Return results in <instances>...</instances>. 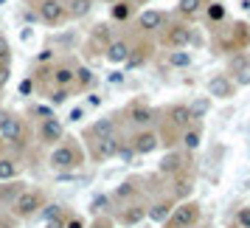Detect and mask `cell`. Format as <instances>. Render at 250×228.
Instances as JSON below:
<instances>
[{"mask_svg": "<svg viewBox=\"0 0 250 228\" xmlns=\"http://www.w3.org/2000/svg\"><path fill=\"white\" fill-rule=\"evenodd\" d=\"M197 228H203V226H197Z\"/></svg>", "mask_w": 250, "mask_h": 228, "instance_id": "56", "label": "cell"}, {"mask_svg": "<svg viewBox=\"0 0 250 228\" xmlns=\"http://www.w3.org/2000/svg\"><path fill=\"white\" fill-rule=\"evenodd\" d=\"M115 158H121L124 163H132L135 152H132V147H129V141H121V144H118V152H115Z\"/></svg>", "mask_w": 250, "mask_h": 228, "instance_id": "38", "label": "cell"}, {"mask_svg": "<svg viewBox=\"0 0 250 228\" xmlns=\"http://www.w3.org/2000/svg\"><path fill=\"white\" fill-rule=\"evenodd\" d=\"M82 163H84V149L73 138L57 144V147L51 149V155H48V166L57 172H73V169H79Z\"/></svg>", "mask_w": 250, "mask_h": 228, "instance_id": "3", "label": "cell"}, {"mask_svg": "<svg viewBox=\"0 0 250 228\" xmlns=\"http://www.w3.org/2000/svg\"><path fill=\"white\" fill-rule=\"evenodd\" d=\"M20 178V158L17 155H0V183Z\"/></svg>", "mask_w": 250, "mask_h": 228, "instance_id": "28", "label": "cell"}, {"mask_svg": "<svg viewBox=\"0 0 250 228\" xmlns=\"http://www.w3.org/2000/svg\"><path fill=\"white\" fill-rule=\"evenodd\" d=\"M51 57H54V54H51V51H45V54H40V57H37V59H40V62H48V59H51Z\"/></svg>", "mask_w": 250, "mask_h": 228, "instance_id": "51", "label": "cell"}, {"mask_svg": "<svg viewBox=\"0 0 250 228\" xmlns=\"http://www.w3.org/2000/svg\"><path fill=\"white\" fill-rule=\"evenodd\" d=\"M132 14H135V3L132 0H118V3L110 6V20L113 23H126Z\"/></svg>", "mask_w": 250, "mask_h": 228, "instance_id": "29", "label": "cell"}, {"mask_svg": "<svg viewBox=\"0 0 250 228\" xmlns=\"http://www.w3.org/2000/svg\"><path fill=\"white\" fill-rule=\"evenodd\" d=\"M214 40H216V48L222 54H239V51H248L250 46V25L236 20V23H219L214 31Z\"/></svg>", "mask_w": 250, "mask_h": 228, "instance_id": "2", "label": "cell"}, {"mask_svg": "<svg viewBox=\"0 0 250 228\" xmlns=\"http://www.w3.org/2000/svg\"><path fill=\"white\" fill-rule=\"evenodd\" d=\"M65 220H68V214L54 217V220H45V228H65Z\"/></svg>", "mask_w": 250, "mask_h": 228, "instance_id": "46", "label": "cell"}, {"mask_svg": "<svg viewBox=\"0 0 250 228\" xmlns=\"http://www.w3.org/2000/svg\"><path fill=\"white\" fill-rule=\"evenodd\" d=\"M45 203L48 200H45V192L42 189L25 186V192L12 203V217H17V220H31L34 214H40L45 208Z\"/></svg>", "mask_w": 250, "mask_h": 228, "instance_id": "4", "label": "cell"}, {"mask_svg": "<svg viewBox=\"0 0 250 228\" xmlns=\"http://www.w3.org/2000/svg\"><path fill=\"white\" fill-rule=\"evenodd\" d=\"M205 17H208V23H211V25L225 23V17H228L225 3H222V0H211V3L205 6Z\"/></svg>", "mask_w": 250, "mask_h": 228, "instance_id": "31", "label": "cell"}, {"mask_svg": "<svg viewBox=\"0 0 250 228\" xmlns=\"http://www.w3.org/2000/svg\"><path fill=\"white\" fill-rule=\"evenodd\" d=\"M203 220V205L197 200H183L174 205L171 217L163 223V228H197Z\"/></svg>", "mask_w": 250, "mask_h": 228, "instance_id": "5", "label": "cell"}, {"mask_svg": "<svg viewBox=\"0 0 250 228\" xmlns=\"http://www.w3.org/2000/svg\"><path fill=\"white\" fill-rule=\"evenodd\" d=\"M0 62H6V65L12 62V46H9V40L3 34H0Z\"/></svg>", "mask_w": 250, "mask_h": 228, "instance_id": "39", "label": "cell"}, {"mask_svg": "<svg viewBox=\"0 0 250 228\" xmlns=\"http://www.w3.org/2000/svg\"><path fill=\"white\" fill-rule=\"evenodd\" d=\"M31 115H42V118H51V110H48V107H42V104H40V107H31Z\"/></svg>", "mask_w": 250, "mask_h": 228, "instance_id": "49", "label": "cell"}, {"mask_svg": "<svg viewBox=\"0 0 250 228\" xmlns=\"http://www.w3.org/2000/svg\"><path fill=\"white\" fill-rule=\"evenodd\" d=\"M166 62H169V68H188L191 65V54L188 51H169Z\"/></svg>", "mask_w": 250, "mask_h": 228, "instance_id": "34", "label": "cell"}, {"mask_svg": "<svg viewBox=\"0 0 250 228\" xmlns=\"http://www.w3.org/2000/svg\"><path fill=\"white\" fill-rule=\"evenodd\" d=\"M65 12L70 20H84L93 12V0H65Z\"/></svg>", "mask_w": 250, "mask_h": 228, "instance_id": "30", "label": "cell"}, {"mask_svg": "<svg viewBox=\"0 0 250 228\" xmlns=\"http://www.w3.org/2000/svg\"><path fill=\"white\" fill-rule=\"evenodd\" d=\"M166 23H169V14L160 12V9H144L138 14V28H141V34H146V37L163 31Z\"/></svg>", "mask_w": 250, "mask_h": 228, "instance_id": "14", "label": "cell"}, {"mask_svg": "<svg viewBox=\"0 0 250 228\" xmlns=\"http://www.w3.org/2000/svg\"><path fill=\"white\" fill-rule=\"evenodd\" d=\"M160 115H163V124L171 127L174 133H183V130H188L191 124H197V121H194V115H191V107H188V104H183V102L169 104Z\"/></svg>", "mask_w": 250, "mask_h": 228, "instance_id": "8", "label": "cell"}, {"mask_svg": "<svg viewBox=\"0 0 250 228\" xmlns=\"http://www.w3.org/2000/svg\"><path fill=\"white\" fill-rule=\"evenodd\" d=\"M0 228H17V217H12V211H0Z\"/></svg>", "mask_w": 250, "mask_h": 228, "instance_id": "42", "label": "cell"}, {"mask_svg": "<svg viewBox=\"0 0 250 228\" xmlns=\"http://www.w3.org/2000/svg\"><path fill=\"white\" fill-rule=\"evenodd\" d=\"M82 118H84V107H73L68 115V121H82Z\"/></svg>", "mask_w": 250, "mask_h": 228, "instance_id": "48", "label": "cell"}, {"mask_svg": "<svg viewBox=\"0 0 250 228\" xmlns=\"http://www.w3.org/2000/svg\"><path fill=\"white\" fill-rule=\"evenodd\" d=\"M113 136H118V115L96 118V121L87 124V130H84V141H93V138H113Z\"/></svg>", "mask_w": 250, "mask_h": 228, "instance_id": "15", "label": "cell"}, {"mask_svg": "<svg viewBox=\"0 0 250 228\" xmlns=\"http://www.w3.org/2000/svg\"><path fill=\"white\" fill-rule=\"evenodd\" d=\"M155 54V43H149V40H138L132 43V51H129V59L124 62L126 70H135V68H144L149 59Z\"/></svg>", "mask_w": 250, "mask_h": 228, "instance_id": "17", "label": "cell"}, {"mask_svg": "<svg viewBox=\"0 0 250 228\" xmlns=\"http://www.w3.org/2000/svg\"><path fill=\"white\" fill-rule=\"evenodd\" d=\"M129 147H132V152L135 155H152V152H158L160 147V136L158 130H135V136L129 138Z\"/></svg>", "mask_w": 250, "mask_h": 228, "instance_id": "11", "label": "cell"}, {"mask_svg": "<svg viewBox=\"0 0 250 228\" xmlns=\"http://www.w3.org/2000/svg\"><path fill=\"white\" fill-rule=\"evenodd\" d=\"M236 96V82L230 79L228 73H214L208 79V99H219V102H228Z\"/></svg>", "mask_w": 250, "mask_h": 228, "instance_id": "12", "label": "cell"}, {"mask_svg": "<svg viewBox=\"0 0 250 228\" xmlns=\"http://www.w3.org/2000/svg\"><path fill=\"white\" fill-rule=\"evenodd\" d=\"M107 208H113V200H110V194H96V197L90 200V211H93L96 217H102Z\"/></svg>", "mask_w": 250, "mask_h": 228, "instance_id": "35", "label": "cell"}, {"mask_svg": "<svg viewBox=\"0 0 250 228\" xmlns=\"http://www.w3.org/2000/svg\"><path fill=\"white\" fill-rule=\"evenodd\" d=\"M208 104H211V99H200V102H194V104H188L191 107V115H194V121H200L205 113H208Z\"/></svg>", "mask_w": 250, "mask_h": 228, "instance_id": "36", "label": "cell"}, {"mask_svg": "<svg viewBox=\"0 0 250 228\" xmlns=\"http://www.w3.org/2000/svg\"><path fill=\"white\" fill-rule=\"evenodd\" d=\"M174 205H177V200L171 197V194H166V197H158V200H152V203H146V217L152 220V223H158V226H163L166 220L171 217V211H174Z\"/></svg>", "mask_w": 250, "mask_h": 228, "instance_id": "16", "label": "cell"}, {"mask_svg": "<svg viewBox=\"0 0 250 228\" xmlns=\"http://www.w3.org/2000/svg\"><path fill=\"white\" fill-rule=\"evenodd\" d=\"M129 51H132V43L126 37H113V43L104 48V59L110 65H124L126 59H129Z\"/></svg>", "mask_w": 250, "mask_h": 228, "instance_id": "19", "label": "cell"}, {"mask_svg": "<svg viewBox=\"0 0 250 228\" xmlns=\"http://www.w3.org/2000/svg\"><path fill=\"white\" fill-rule=\"evenodd\" d=\"M144 217H146V203H126V205H121V211L115 214V220L121 223L124 228H132V226H138V223H144Z\"/></svg>", "mask_w": 250, "mask_h": 228, "instance_id": "21", "label": "cell"}, {"mask_svg": "<svg viewBox=\"0 0 250 228\" xmlns=\"http://www.w3.org/2000/svg\"><path fill=\"white\" fill-rule=\"evenodd\" d=\"M113 43V28H110V23H99V25H93V34H90V43H87V51L90 48H107Z\"/></svg>", "mask_w": 250, "mask_h": 228, "instance_id": "27", "label": "cell"}, {"mask_svg": "<svg viewBox=\"0 0 250 228\" xmlns=\"http://www.w3.org/2000/svg\"><path fill=\"white\" fill-rule=\"evenodd\" d=\"M107 82H110V85H121V82H124V70H113V73L107 76Z\"/></svg>", "mask_w": 250, "mask_h": 228, "instance_id": "47", "label": "cell"}, {"mask_svg": "<svg viewBox=\"0 0 250 228\" xmlns=\"http://www.w3.org/2000/svg\"><path fill=\"white\" fill-rule=\"evenodd\" d=\"M37 138H40V144H42V147H57V144L65 141V124L59 121L57 115L42 118L40 127H37Z\"/></svg>", "mask_w": 250, "mask_h": 228, "instance_id": "9", "label": "cell"}, {"mask_svg": "<svg viewBox=\"0 0 250 228\" xmlns=\"http://www.w3.org/2000/svg\"><path fill=\"white\" fill-rule=\"evenodd\" d=\"M228 68H230V73L239 79V85H248L250 82V54L248 51L230 54V57H228Z\"/></svg>", "mask_w": 250, "mask_h": 228, "instance_id": "22", "label": "cell"}, {"mask_svg": "<svg viewBox=\"0 0 250 228\" xmlns=\"http://www.w3.org/2000/svg\"><path fill=\"white\" fill-rule=\"evenodd\" d=\"M9 79H12V68H9L6 62H0V91L9 85Z\"/></svg>", "mask_w": 250, "mask_h": 228, "instance_id": "43", "label": "cell"}, {"mask_svg": "<svg viewBox=\"0 0 250 228\" xmlns=\"http://www.w3.org/2000/svg\"><path fill=\"white\" fill-rule=\"evenodd\" d=\"M194 192V175L188 169H183L180 175H174V189H171V197L183 203V200H188Z\"/></svg>", "mask_w": 250, "mask_h": 228, "instance_id": "23", "label": "cell"}, {"mask_svg": "<svg viewBox=\"0 0 250 228\" xmlns=\"http://www.w3.org/2000/svg\"><path fill=\"white\" fill-rule=\"evenodd\" d=\"M62 214H68V211H65V205H59V203H45V208H42L45 220H54V217H62Z\"/></svg>", "mask_w": 250, "mask_h": 228, "instance_id": "37", "label": "cell"}, {"mask_svg": "<svg viewBox=\"0 0 250 228\" xmlns=\"http://www.w3.org/2000/svg\"><path fill=\"white\" fill-rule=\"evenodd\" d=\"M87 228H115V226H113V217L102 214V217H93V223Z\"/></svg>", "mask_w": 250, "mask_h": 228, "instance_id": "41", "label": "cell"}, {"mask_svg": "<svg viewBox=\"0 0 250 228\" xmlns=\"http://www.w3.org/2000/svg\"><path fill=\"white\" fill-rule=\"evenodd\" d=\"M0 155H3V141H0Z\"/></svg>", "mask_w": 250, "mask_h": 228, "instance_id": "54", "label": "cell"}, {"mask_svg": "<svg viewBox=\"0 0 250 228\" xmlns=\"http://www.w3.org/2000/svg\"><path fill=\"white\" fill-rule=\"evenodd\" d=\"M0 3H6V0H0Z\"/></svg>", "mask_w": 250, "mask_h": 228, "instance_id": "55", "label": "cell"}, {"mask_svg": "<svg viewBox=\"0 0 250 228\" xmlns=\"http://www.w3.org/2000/svg\"><path fill=\"white\" fill-rule=\"evenodd\" d=\"M65 228H87V226H84V220H82L79 214H68V220H65Z\"/></svg>", "mask_w": 250, "mask_h": 228, "instance_id": "44", "label": "cell"}, {"mask_svg": "<svg viewBox=\"0 0 250 228\" xmlns=\"http://www.w3.org/2000/svg\"><path fill=\"white\" fill-rule=\"evenodd\" d=\"M228 228H239V226H236V223H230V226H228Z\"/></svg>", "mask_w": 250, "mask_h": 228, "instance_id": "53", "label": "cell"}, {"mask_svg": "<svg viewBox=\"0 0 250 228\" xmlns=\"http://www.w3.org/2000/svg\"><path fill=\"white\" fill-rule=\"evenodd\" d=\"M205 9V0H177V14L186 20H194Z\"/></svg>", "mask_w": 250, "mask_h": 228, "instance_id": "32", "label": "cell"}, {"mask_svg": "<svg viewBox=\"0 0 250 228\" xmlns=\"http://www.w3.org/2000/svg\"><path fill=\"white\" fill-rule=\"evenodd\" d=\"M186 163H188L186 152H180V149H171V152H166V155L160 158L158 172H160V175H166V178H174V175H180L183 169H188Z\"/></svg>", "mask_w": 250, "mask_h": 228, "instance_id": "18", "label": "cell"}, {"mask_svg": "<svg viewBox=\"0 0 250 228\" xmlns=\"http://www.w3.org/2000/svg\"><path fill=\"white\" fill-rule=\"evenodd\" d=\"M124 115H126V121L135 127V130H149V127L155 124L160 118V113L152 107V104H146V102H129L126 104V110H124Z\"/></svg>", "mask_w": 250, "mask_h": 228, "instance_id": "7", "label": "cell"}, {"mask_svg": "<svg viewBox=\"0 0 250 228\" xmlns=\"http://www.w3.org/2000/svg\"><path fill=\"white\" fill-rule=\"evenodd\" d=\"M118 144H121V138L118 136H113V138H93V141H87V155H90V160H96V163H104V160L115 158Z\"/></svg>", "mask_w": 250, "mask_h": 228, "instance_id": "10", "label": "cell"}, {"mask_svg": "<svg viewBox=\"0 0 250 228\" xmlns=\"http://www.w3.org/2000/svg\"><path fill=\"white\" fill-rule=\"evenodd\" d=\"M104 3H107V6H113V3H118V0H104Z\"/></svg>", "mask_w": 250, "mask_h": 228, "instance_id": "52", "label": "cell"}, {"mask_svg": "<svg viewBox=\"0 0 250 228\" xmlns=\"http://www.w3.org/2000/svg\"><path fill=\"white\" fill-rule=\"evenodd\" d=\"M87 104H90V107H99V104H102V96L90 93V96H87Z\"/></svg>", "mask_w": 250, "mask_h": 228, "instance_id": "50", "label": "cell"}, {"mask_svg": "<svg viewBox=\"0 0 250 228\" xmlns=\"http://www.w3.org/2000/svg\"><path fill=\"white\" fill-rule=\"evenodd\" d=\"M200 144H203V124L197 121V124H191L188 130L180 133V147H183V152H197Z\"/></svg>", "mask_w": 250, "mask_h": 228, "instance_id": "26", "label": "cell"}, {"mask_svg": "<svg viewBox=\"0 0 250 228\" xmlns=\"http://www.w3.org/2000/svg\"><path fill=\"white\" fill-rule=\"evenodd\" d=\"M93 82H96V73H93V68H87V65H79V68H76V88H79V91H87Z\"/></svg>", "mask_w": 250, "mask_h": 228, "instance_id": "33", "label": "cell"}, {"mask_svg": "<svg viewBox=\"0 0 250 228\" xmlns=\"http://www.w3.org/2000/svg\"><path fill=\"white\" fill-rule=\"evenodd\" d=\"M51 73H54V85H57V88H70V91H73V85H76V68H73V65L59 62V65L51 68Z\"/></svg>", "mask_w": 250, "mask_h": 228, "instance_id": "25", "label": "cell"}, {"mask_svg": "<svg viewBox=\"0 0 250 228\" xmlns=\"http://www.w3.org/2000/svg\"><path fill=\"white\" fill-rule=\"evenodd\" d=\"M0 141H3V147L14 149V155L25 152V147H28V127H25L23 115L0 107Z\"/></svg>", "mask_w": 250, "mask_h": 228, "instance_id": "1", "label": "cell"}, {"mask_svg": "<svg viewBox=\"0 0 250 228\" xmlns=\"http://www.w3.org/2000/svg\"><path fill=\"white\" fill-rule=\"evenodd\" d=\"M37 17L45 25H59L68 17V12L62 0H37Z\"/></svg>", "mask_w": 250, "mask_h": 228, "instance_id": "13", "label": "cell"}, {"mask_svg": "<svg viewBox=\"0 0 250 228\" xmlns=\"http://www.w3.org/2000/svg\"><path fill=\"white\" fill-rule=\"evenodd\" d=\"M25 186H28V183H23L20 178H17V181L0 183V208H3V205H9V208H12V203L25 192Z\"/></svg>", "mask_w": 250, "mask_h": 228, "instance_id": "24", "label": "cell"}, {"mask_svg": "<svg viewBox=\"0 0 250 228\" xmlns=\"http://www.w3.org/2000/svg\"><path fill=\"white\" fill-rule=\"evenodd\" d=\"M138 194H141V181H138V178H126V181H121L113 189L110 200H113V203H118V205H126V203H132Z\"/></svg>", "mask_w": 250, "mask_h": 228, "instance_id": "20", "label": "cell"}, {"mask_svg": "<svg viewBox=\"0 0 250 228\" xmlns=\"http://www.w3.org/2000/svg\"><path fill=\"white\" fill-rule=\"evenodd\" d=\"M68 96H70V88H54V93H51V102L62 104V102H68Z\"/></svg>", "mask_w": 250, "mask_h": 228, "instance_id": "40", "label": "cell"}, {"mask_svg": "<svg viewBox=\"0 0 250 228\" xmlns=\"http://www.w3.org/2000/svg\"><path fill=\"white\" fill-rule=\"evenodd\" d=\"M194 40V31L188 23H183V20H177V23H166L163 25V31H160V43L169 48V51H186V48L191 46Z\"/></svg>", "mask_w": 250, "mask_h": 228, "instance_id": "6", "label": "cell"}, {"mask_svg": "<svg viewBox=\"0 0 250 228\" xmlns=\"http://www.w3.org/2000/svg\"><path fill=\"white\" fill-rule=\"evenodd\" d=\"M17 91H20V96H31V91H34V79H31V76H28V79H23Z\"/></svg>", "mask_w": 250, "mask_h": 228, "instance_id": "45", "label": "cell"}]
</instances>
